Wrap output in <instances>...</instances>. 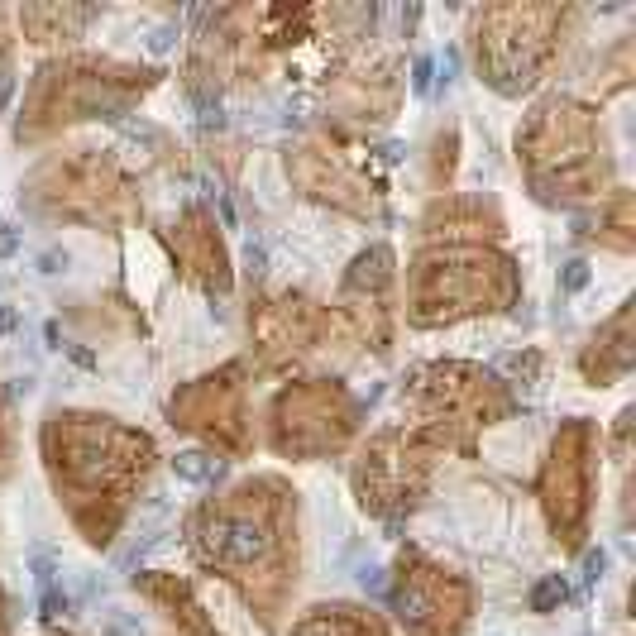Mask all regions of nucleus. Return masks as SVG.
Listing matches in <instances>:
<instances>
[{
  "mask_svg": "<svg viewBox=\"0 0 636 636\" xmlns=\"http://www.w3.org/2000/svg\"><path fill=\"white\" fill-rule=\"evenodd\" d=\"M187 546L201 570H211L278 627L297 589V488L278 474H254L187 517Z\"/></svg>",
  "mask_w": 636,
  "mask_h": 636,
  "instance_id": "nucleus-1",
  "label": "nucleus"
},
{
  "mask_svg": "<svg viewBox=\"0 0 636 636\" xmlns=\"http://www.w3.org/2000/svg\"><path fill=\"white\" fill-rule=\"evenodd\" d=\"M39 445H44L48 483L67 507L72 527L91 546H110L120 522L130 517L134 493L154 474V440L115 417L67 407V412H48Z\"/></svg>",
  "mask_w": 636,
  "mask_h": 636,
  "instance_id": "nucleus-2",
  "label": "nucleus"
},
{
  "mask_svg": "<svg viewBox=\"0 0 636 636\" xmlns=\"http://www.w3.org/2000/svg\"><path fill=\"white\" fill-rule=\"evenodd\" d=\"M517 163H522L531 197L546 206L593 201L613 182L603 125L574 96H546L531 106V115L517 130Z\"/></svg>",
  "mask_w": 636,
  "mask_h": 636,
  "instance_id": "nucleus-3",
  "label": "nucleus"
},
{
  "mask_svg": "<svg viewBox=\"0 0 636 636\" xmlns=\"http://www.w3.org/2000/svg\"><path fill=\"white\" fill-rule=\"evenodd\" d=\"M522 292L517 264L493 244H426L407 264V321L417 330L507 311Z\"/></svg>",
  "mask_w": 636,
  "mask_h": 636,
  "instance_id": "nucleus-4",
  "label": "nucleus"
},
{
  "mask_svg": "<svg viewBox=\"0 0 636 636\" xmlns=\"http://www.w3.org/2000/svg\"><path fill=\"white\" fill-rule=\"evenodd\" d=\"M154 77L158 72L110 63V58H53L34 72L24 91L15 139L39 144L77 120H125L134 96L154 87Z\"/></svg>",
  "mask_w": 636,
  "mask_h": 636,
  "instance_id": "nucleus-5",
  "label": "nucleus"
},
{
  "mask_svg": "<svg viewBox=\"0 0 636 636\" xmlns=\"http://www.w3.org/2000/svg\"><path fill=\"white\" fill-rule=\"evenodd\" d=\"M402 426H412L431 445L445 450H474L479 431L493 421H503L517 402L507 393V383L483 364H464V359H440V364H421L412 378H402Z\"/></svg>",
  "mask_w": 636,
  "mask_h": 636,
  "instance_id": "nucleus-6",
  "label": "nucleus"
},
{
  "mask_svg": "<svg viewBox=\"0 0 636 636\" xmlns=\"http://www.w3.org/2000/svg\"><path fill=\"white\" fill-rule=\"evenodd\" d=\"M20 206L39 220H72L96 230H120L139 211L134 182L110 158V149H67L44 158L29 182H20Z\"/></svg>",
  "mask_w": 636,
  "mask_h": 636,
  "instance_id": "nucleus-7",
  "label": "nucleus"
},
{
  "mask_svg": "<svg viewBox=\"0 0 636 636\" xmlns=\"http://www.w3.org/2000/svg\"><path fill=\"white\" fill-rule=\"evenodd\" d=\"M570 24V5H488L474 24L479 77L498 96H527L555 67Z\"/></svg>",
  "mask_w": 636,
  "mask_h": 636,
  "instance_id": "nucleus-8",
  "label": "nucleus"
},
{
  "mask_svg": "<svg viewBox=\"0 0 636 636\" xmlns=\"http://www.w3.org/2000/svg\"><path fill=\"white\" fill-rule=\"evenodd\" d=\"M364 402L340 378L287 383L268 407V445L283 460H330L354 440Z\"/></svg>",
  "mask_w": 636,
  "mask_h": 636,
  "instance_id": "nucleus-9",
  "label": "nucleus"
},
{
  "mask_svg": "<svg viewBox=\"0 0 636 636\" xmlns=\"http://www.w3.org/2000/svg\"><path fill=\"white\" fill-rule=\"evenodd\" d=\"M431 474H436V445L412 426H388V431L364 440V450L350 469V483L369 517H383L397 527L426 498Z\"/></svg>",
  "mask_w": 636,
  "mask_h": 636,
  "instance_id": "nucleus-10",
  "label": "nucleus"
},
{
  "mask_svg": "<svg viewBox=\"0 0 636 636\" xmlns=\"http://www.w3.org/2000/svg\"><path fill=\"white\" fill-rule=\"evenodd\" d=\"M593 464H598V426L584 417L565 421L546 450L536 498L546 512V527L555 531L560 546H579L589 531L593 512Z\"/></svg>",
  "mask_w": 636,
  "mask_h": 636,
  "instance_id": "nucleus-11",
  "label": "nucleus"
},
{
  "mask_svg": "<svg viewBox=\"0 0 636 636\" xmlns=\"http://www.w3.org/2000/svg\"><path fill=\"white\" fill-rule=\"evenodd\" d=\"M393 613L407 636H464L474 617V589L455 570L436 565L421 550H402L393 565Z\"/></svg>",
  "mask_w": 636,
  "mask_h": 636,
  "instance_id": "nucleus-12",
  "label": "nucleus"
},
{
  "mask_svg": "<svg viewBox=\"0 0 636 636\" xmlns=\"http://www.w3.org/2000/svg\"><path fill=\"white\" fill-rule=\"evenodd\" d=\"M168 421L177 431H192L211 445V455H249L254 450V421H249V383H244V364H225V369L192 378L187 388H177L168 402Z\"/></svg>",
  "mask_w": 636,
  "mask_h": 636,
  "instance_id": "nucleus-13",
  "label": "nucleus"
},
{
  "mask_svg": "<svg viewBox=\"0 0 636 636\" xmlns=\"http://www.w3.org/2000/svg\"><path fill=\"white\" fill-rule=\"evenodd\" d=\"M335 311L311 302L307 292H273L249 307V340L264 373H287L321 354L335 335Z\"/></svg>",
  "mask_w": 636,
  "mask_h": 636,
  "instance_id": "nucleus-14",
  "label": "nucleus"
},
{
  "mask_svg": "<svg viewBox=\"0 0 636 636\" xmlns=\"http://www.w3.org/2000/svg\"><path fill=\"white\" fill-rule=\"evenodd\" d=\"M397 259L388 244H369L350 264L345 283H340V302H335V326L354 335V345L373 354L393 350L397 335Z\"/></svg>",
  "mask_w": 636,
  "mask_h": 636,
  "instance_id": "nucleus-15",
  "label": "nucleus"
},
{
  "mask_svg": "<svg viewBox=\"0 0 636 636\" xmlns=\"http://www.w3.org/2000/svg\"><path fill=\"white\" fill-rule=\"evenodd\" d=\"M287 177L321 206H335L354 220L378 216V187L359 177L345 149H335L330 139H302L297 149H287Z\"/></svg>",
  "mask_w": 636,
  "mask_h": 636,
  "instance_id": "nucleus-16",
  "label": "nucleus"
},
{
  "mask_svg": "<svg viewBox=\"0 0 636 636\" xmlns=\"http://www.w3.org/2000/svg\"><path fill=\"white\" fill-rule=\"evenodd\" d=\"M397 101H402V77H397V58H388V53L354 58L330 87V106L340 110L345 120H359V125L393 120Z\"/></svg>",
  "mask_w": 636,
  "mask_h": 636,
  "instance_id": "nucleus-17",
  "label": "nucleus"
},
{
  "mask_svg": "<svg viewBox=\"0 0 636 636\" xmlns=\"http://www.w3.org/2000/svg\"><path fill=\"white\" fill-rule=\"evenodd\" d=\"M168 249H173L187 283H197L201 292H230V283H235L230 254H225V240H220L216 220H211L206 206H187L168 225Z\"/></svg>",
  "mask_w": 636,
  "mask_h": 636,
  "instance_id": "nucleus-18",
  "label": "nucleus"
},
{
  "mask_svg": "<svg viewBox=\"0 0 636 636\" xmlns=\"http://www.w3.org/2000/svg\"><path fill=\"white\" fill-rule=\"evenodd\" d=\"M421 235H431V244H483L503 235V216L488 197H460L445 192L426 206L421 216Z\"/></svg>",
  "mask_w": 636,
  "mask_h": 636,
  "instance_id": "nucleus-19",
  "label": "nucleus"
},
{
  "mask_svg": "<svg viewBox=\"0 0 636 636\" xmlns=\"http://www.w3.org/2000/svg\"><path fill=\"white\" fill-rule=\"evenodd\" d=\"M632 364H636L632 302H622V307L589 335V345H584V354H579V373L589 378L593 388H608V383H617Z\"/></svg>",
  "mask_w": 636,
  "mask_h": 636,
  "instance_id": "nucleus-20",
  "label": "nucleus"
},
{
  "mask_svg": "<svg viewBox=\"0 0 636 636\" xmlns=\"http://www.w3.org/2000/svg\"><path fill=\"white\" fill-rule=\"evenodd\" d=\"M134 593H144L149 603L163 608V617L173 622L182 636H220V627L211 622V613L197 603V589L173 570H139L134 574Z\"/></svg>",
  "mask_w": 636,
  "mask_h": 636,
  "instance_id": "nucleus-21",
  "label": "nucleus"
},
{
  "mask_svg": "<svg viewBox=\"0 0 636 636\" xmlns=\"http://www.w3.org/2000/svg\"><path fill=\"white\" fill-rule=\"evenodd\" d=\"M287 636H388V622L364 603H316L292 622Z\"/></svg>",
  "mask_w": 636,
  "mask_h": 636,
  "instance_id": "nucleus-22",
  "label": "nucleus"
},
{
  "mask_svg": "<svg viewBox=\"0 0 636 636\" xmlns=\"http://www.w3.org/2000/svg\"><path fill=\"white\" fill-rule=\"evenodd\" d=\"M101 10L96 5H24L20 29L29 34V44H63L77 39Z\"/></svg>",
  "mask_w": 636,
  "mask_h": 636,
  "instance_id": "nucleus-23",
  "label": "nucleus"
},
{
  "mask_svg": "<svg viewBox=\"0 0 636 636\" xmlns=\"http://www.w3.org/2000/svg\"><path fill=\"white\" fill-rule=\"evenodd\" d=\"M589 235H598V240L608 244V249H617V254H632V244H636L632 192H613L608 206L598 211V230H589Z\"/></svg>",
  "mask_w": 636,
  "mask_h": 636,
  "instance_id": "nucleus-24",
  "label": "nucleus"
},
{
  "mask_svg": "<svg viewBox=\"0 0 636 636\" xmlns=\"http://www.w3.org/2000/svg\"><path fill=\"white\" fill-rule=\"evenodd\" d=\"M173 474L182 483H216V479H225V460H216L211 450H177Z\"/></svg>",
  "mask_w": 636,
  "mask_h": 636,
  "instance_id": "nucleus-25",
  "label": "nucleus"
},
{
  "mask_svg": "<svg viewBox=\"0 0 636 636\" xmlns=\"http://www.w3.org/2000/svg\"><path fill=\"white\" fill-rule=\"evenodd\" d=\"M531 613H541V617H550V613H560L565 603H570V579L565 574H541L536 584H531Z\"/></svg>",
  "mask_w": 636,
  "mask_h": 636,
  "instance_id": "nucleus-26",
  "label": "nucleus"
},
{
  "mask_svg": "<svg viewBox=\"0 0 636 636\" xmlns=\"http://www.w3.org/2000/svg\"><path fill=\"white\" fill-rule=\"evenodd\" d=\"M15 474V417H10V397L0 393V483Z\"/></svg>",
  "mask_w": 636,
  "mask_h": 636,
  "instance_id": "nucleus-27",
  "label": "nucleus"
},
{
  "mask_svg": "<svg viewBox=\"0 0 636 636\" xmlns=\"http://www.w3.org/2000/svg\"><path fill=\"white\" fill-rule=\"evenodd\" d=\"M101 636H144V622H139V613L110 608V613L101 617Z\"/></svg>",
  "mask_w": 636,
  "mask_h": 636,
  "instance_id": "nucleus-28",
  "label": "nucleus"
},
{
  "mask_svg": "<svg viewBox=\"0 0 636 636\" xmlns=\"http://www.w3.org/2000/svg\"><path fill=\"white\" fill-rule=\"evenodd\" d=\"M29 570L39 579V589L58 584V555H53V550H29Z\"/></svg>",
  "mask_w": 636,
  "mask_h": 636,
  "instance_id": "nucleus-29",
  "label": "nucleus"
},
{
  "mask_svg": "<svg viewBox=\"0 0 636 636\" xmlns=\"http://www.w3.org/2000/svg\"><path fill=\"white\" fill-rule=\"evenodd\" d=\"M589 278H593L589 259H570V264L560 268V292H584V287H589Z\"/></svg>",
  "mask_w": 636,
  "mask_h": 636,
  "instance_id": "nucleus-30",
  "label": "nucleus"
},
{
  "mask_svg": "<svg viewBox=\"0 0 636 636\" xmlns=\"http://www.w3.org/2000/svg\"><path fill=\"white\" fill-rule=\"evenodd\" d=\"M503 369L512 373V378H522V383H536V373H541V354H507Z\"/></svg>",
  "mask_w": 636,
  "mask_h": 636,
  "instance_id": "nucleus-31",
  "label": "nucleus"
},
{
  "mask_svg": "<svg viewBox=\"0 0 636 636\" xmlns=\"http://www.w3.org/2000/svg\"><path fill=\"white\" fill-rule=\"evenodd\" d=\"M579 579H584V584H598V579H603V570H608V550L603 546H589L584 550V560H579Z\"/></svg>",
  "mask_w": 636,
  "mask_h": 636,
  "instance_id": "nucleus-32",
  "label": "nucleus"
},
{
  "mask_svg": "<svg viewBox=\"0 0 636 636\" xmlns=\"http://www.w3.org/2000/svg\"><path fill=\"white\" fill-rule=\"evenodd\" d=\"M63 613H67V593L58 589V584H48V589L39 593V617H44V622H58Z\"/></svg>",
  "mask_w": 636,
  "mask_h": 636,
  "instance_id": "nucleus-33",
  "label": "nucleus"
},
{
  "mask_svg": "<svg viewBox=\"0 0 636 636\" xmlns=\"http://www.w3.org/2000/svg\"><path fill=\"white\" fill-rule=\"evenodd\" d=\"M244 268H249V278H264L268 273V244L264 240L244 244Z\"/></svg>",
  "mask_w": 636,
  "mask_h": 636,
  "instance_id": "nucleus-34",
  "label": "nucleus"
},
{
  "mask_svg": "<svg viewBox=\"0 0 636 636\" xmlns=\"http://www.w3.org/2000/svg\"><path fill=\"white\" fill-rule=\"evenodd\" d=\"M67 264H72V259H67V249H58V244H53V249H44V254L34 259V268H39L44 278H53V273H63Z\"/></svg>",
  "mask_w": 636,
  "mask_h": 636,
  "instance_id": "nucleus-35",
  "label": "nucleus"
},
{
  "mask_svg": "<svg viewBox=\"0 0 636 636\" xmlns=\"http://www.w3.org/2000/svg\"><path fill=\"white\" fill-rule=\"evenodd\" d=\"M20 225H0V259H15L20 254Z\"/></svg>",
  "mask_w": 636,
  "mask_h": 636,
  "instance_id": "nucleus-36",
  "label": "nucleus"
},
{
  "mask_svg": "<svg viewBox=\"0 0 636 636\" xmlns=\"http://www.w3.org/2000/svg\"><path fill=\"white\" fill-rule=\"evenodd\" d=\"M10 87H15V77H10V44H5V34H0V106H5Z\"/></svg>",
  "mask_w": 636,
  "mask_h": 636,
  "instance_id": "nucleus-37",
  "label": "nucleus"
},
{
  "mask_svg": "<svg viewBox=\"0 0 636 636\" xmlns=\"http://www.w3.org/2000/svg\"><path fill=\"white\" fill-rule=\"evenodd\" d=\"M359 584H364L369 593H383V589H388V584H383V570H378V565H364V570H359Z\"/></svg>",
  "mask_w": 636,
  "mask_h": 636,
  "instance_id": "nucleus-38",
  "label": "nucleus"
},
{
  "mask_svg": "<svg viewBox=\"0 0 636 636\" xmlns=\"http://www.w3.org/2000/svg\"><path fill=\"white\" fill-rule=\"evenodd\" d=\"M15 326H20V311H15V307H0V335H10Z\"/></svg>",
  "mask_w": 636,
  "mask_h": 636,
  "instance_id": "nucleus-39",
  "label": "nucleus"
},
{
  "mask_svg": "<svg viewBox=\"0 0 636 636\" xmlns=\"http://www.w3.org/2000/svg\"><path fill=\"white\" fill-rule=\"evenodd\" d=\"M149 48H154V53H168V48H173V29H158L154 39H149Z\"/></svg>",
  "mask_w": 636,
  "mask_h": 636,
  "instance_id": "nucleus-40",
  "label": "nucleus"
},
{
  "mask_svg": "<svg viewBox=\"0 0 636 636\" xmlns=\"http://www.w3.org/2000/svg\"><path fill=\"white\" fill-rule=\"evenodd\" d=\"M412 87H417V91H426V87H431V63H426V58H421V63H417V77H412Z\"/></svg>",
  "mask_w": 636,
  "mask_h": 636,
  "instance_id": "nucleus-41",
  "label": "nucleus"
},
{
  "mask_svg": "<svg viewBox=\"0 0 636 636\" xmlns=\"http://www.w3.org/2000/svg\"><path fill=\"white\" fill-rule=\"evenodd\" d=\"M0 636H5V598H0Z\"/></svg>",
  "mask_w": 636,
  "mask_h": 636,
  "instance_id": "nucleus-42",
  "label": "nucleus"
},
{
  "mask_svg": "<svg viewBox=\"0 0 636 636\" xmlns=\"http://www.w3.org/2000/svg\"><path fill=\"white\" fill-rule=\"evenodd\" d=\"M48 636H72V632H48Z\"/></svg>",
  "mask_w": 636,
  "mask_h": 636,
  "instance_id": "nucleus-43",
  "label": "nucleus"
}]
</instances>
